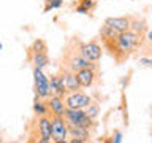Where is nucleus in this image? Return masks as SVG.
Here are the masks:
<instances>
[{
    "label": "nucleus",
    "mask_w": 152,
    "mask_h": 143,
    "mask_svg": "<svg viewBox=\"0 0 152 143\" xmlns=\"http://www.w3.org/2000/svg\"><path fill=\"white\" fill-rule=\"evenodd\" d=\"M141 38H142L141 35H138L133 30H125V32H121L114 38L103 40V45L109 51L111 57H114V60L121 64L132 54L133 49H136L141 45Z\"/></svg>",
    "instance_id": "obj_1"
},
{
    "label": "nucleus",
    "mask_w": 152,
    "mask_h": 143,
    "mask_svg": "<svg viewBox=\"0 0 152 143\" xmlns=\"http://www.w3.org/2000/svg\"><path fill=\"white\" fill-rule=\"evenodd\" d=\"M64 67L68 69L71 72H78L81 69H97V64L95 62H89L87 59H84L83 54L79 52V41H78V48L75 49L65 51V57H64Z\"/></svg>",
    "instance_id": "obj_2"
},
{
    "label": "nucleus",
    "mask_w": 152,
    "mask_h": 143,
    "mask_svg": "<svg viewBox=\"0 0 152 143\" xmlns=\"http://www.w3.org/2000/svg\"><path fill=\"white\" fill-rule=\"evenodd\" d=\"M33 83H35V94L40 99H46L52 95L51 92V86L48 76L43 73L41 69H33Z\"/></svg>",
    "instance_id": "obj_3"
},
{
    "label": "nucleus",
    "mask_w": 152,
    "mask_h": 143,
    "mask_svg": "<svg viewBox=\"0 0 152 143\" xmlns=\"http://www.w3.org/2000/svg\"><path fill=\"white\" fill-rule=\"evenodd\" d=\"M90 103H92V99H90L87 94L79 92V91L71 92L70 95H66V97H65V107L66 108L83 110V108H87Z\"/></svg>",
    "instance_id": "obj_4"
},
{
    "label": "nucleus",
    "mask_w": 152,
    "mask_h": 143,
    "mask_svg": "<svg viewBox=\"0 0 152 143\" xmlns=\"http://www.w3.org/2000/svg\"><path fill=\"white\" fill-rule=\"evenodd\" d=\"M79 52L89 62H98L102 59L103 51H102V46L97 41H89V43H79Z\"/></svg>",
    "instance_id": "obj_5"
},
{
    "label": "nucleus",
    "mask_w": 152,
    "mask_h": 143,
    "mask_svg": "<svg viewBox=\"0 0 152 143\" xmlns=\"http://www.w3.org/2000/svg\"><path fill=\"white\" fill-rule=\"evenodd\" d=\"M68 130H66V121L60 116H52L51 118V137L57 140H66Z\"/></svg>",
    "instance_id": "obj_6"
},
{
    "label": "nucleus",
    "mask_w": 152,
    "mask_h": 143,
    "mask_svg": "<svg viewBox=\"0 0 152 143\" xmlns=\"http://www.w3.org/2000/svg\"><path fill=\"white\" fill-rule=\"evenodd\" d=\"M104 24H106V26H109V27H113L114 30H117V32H125V30H130L132 16L106 18V19H104Z\"/></svg>",
    "instance_id": "obj_7"
},
{
    "label": "nucleus",
    "mask_w": 152,
    "mask_h": 143,
    "mask_svg": "<svg viewBox=\"0 0 152 143\" xmlns=\"http://www.w3.org/2000/svg\"><path fill=\"white\" fill-rule=\"evenodd\" d=\"M76 73V78H78L81 88H89L95 83V78H97V69H81Z\"/></svg>",
    "instance_id": "obj_8"
},
{
    "label": "nucleus",
    "mask_w": 152,
    "mask_h": 143,
    "mask_svg": "<svg viewBox=\"0 0 152 143\" xmlns=\"http://www.w3.org/2000/svg\"><path fill=\"white\" fill-rule=\"evenodd\" d=\"M48 108L51 110L52 116H60V118H64L65 110H66L65 102H64V97L56 95V94L49 95V100H48Z\"/></svg>",
    "instance_id": "obj_9"
},
{
    "label": "nucleus",
    "mask_w": 152,
    "mask_h": 143,
    "mask_svg": "<svg viewBox=\"0 0 152 143\" xmlns=\"http://www.w3.org/2000/svg\"><path fill=\"white\" fill-rule=\"evenodd\" d=\"M62 76H64V83H65V89L66 92H76V91L81 89V84L78 78H76V73L71 72L68 69H62Z\"/></svg>",
    "instance_id": "obj_10"
},
{
    "label": "nucleus",
    "mask_w": 152,
    "mask_h": 143,
    "mask_svg": "<svg viewBox=\"0 0 152 143\" xmlns=\"http://www.w3.org/2000/svg\"><path fill=\"white\" fill-rule=\"evenodd\" d=\"M86 111L83 110H75V108H66L65 110V114H64V119L68 124H76V126H81V122L86 119Z\"/></svg>",
    "instance_id": "obj_11"
},
{
    "label": "nucleus",
    "mask_w": 152,
    "mask_h": 143,
    "mask_svg": "<svg viewBox=\"0 0 152 143\" xmlns=\"http://www.w3.org/2000/svg\"><path fill=\"white\" fill-rule=\"evenodd\" d=\"M49 86H51V92H52V94L60 95V97H65L66 89H65V83H64V76H62V72H60L59 75H52V76H51Z\"/></svg>",
    "instance_id": "obj_12"
},
{
    "label": "nucleus",
    "mask_w": 152,
    "mask_h": 143,
    "mask_svg": "<svg viewBox=\"0 0 152 143\" xmlns=\"http://www.w3.org/2000/svg\"><path fill=\"white\" fill-rule=\"evenodd\" d=\"M66 130L73 138H78V140H87L89 138V130L81 126H76V124H68L66 122Z\"/></svg>",
    "instance_id": "obj_13"
},
{
    "label": "nucleus",
    "mask_w": 152,
    "mask_h": 143,
    "mask_svg": "<svg viewBox=\"0 0 152 143\" xmlns=\"http://www.w3.org/2000/svg\"><path fill=\"white\" fill-rule=\"evenodd\" d=\"M38 132L41 138H46V140L51 138V119L46 118L45 114L38 119Z\"/></svg>",
    "instance_id": "obj_14"
},
{
    "label": "nucleus",
    "mask_w": 152,
    "mask_h": 143,
    "mask_svg": "<svg viewBox=\"0 0 152 143\" xmlns=\"http://www.w3.org/2000/svg\"><path fill=\"white\" fill-rule=\"evenodd\" d=\"M28 59L32 60L33 69H43L49 64V57H48V52H37V54L30 56Z\"/></svg>",
    "instance_id": "obj_15"
},
{
    "label": "nucleus",
    "mask_w": 152,
    "mask_h": 143,
    "mask_svg": "<svg viewBox=\"0 0 152 143\" xmlns=\"http://www.w3.org/2000/svg\"><path fill=\"white\" fill-rule=\"evenodd\" d=\"M130 30H133L135 33L142 37V33L147 30V26H146V21L144 19H140V18H132V26H130Z\"/></svg>",
    "instance_id": "obj_16"
},
{
    "label": "nucleus",
    "mask_w": 152,
    "mask_h": 143,
    "mask_svg": "<svg viewBox=\"0 0 152 143\" xmlns=\"http://www.w3.org/2000/svg\"><path fill=\"white\" fill-rule=\"evenodd\" d=\"M48 51V46H46V43L41 40V38H38V40H35L30 45V48H28V57L33 56V54H37V52H46Z\"/></svg>",
    "instance_id": "obj_17"
},
{
    "label": "nucleus",
    "mask_w": 152,
    "mask_h": 143,
    "mask_svg": "<svg viewBox=\"0 0 152 143\" xmlns=\"http://www.w3.org/2000/svg\"><path fill=\"white\" fill-rule=\"evenodd\" d=\"M46 7H45V13H48L49 10H56V8H60L64 0H45Z\"/></svg>",
    "instance_id": "obj_18"
},
{
    "label": "nucleus",
    "mask_w": 152,
    "mask_h": 143,
    "mask_svg": "<svg viewBox=\"0 0 152 143\" xmlns=\"http://www.w3.org/2000/svg\"><path fill=\"white\" fill-rule=\"evenodd\" d=\"M86 114H87L90 119H95V118H97V114H98V107L95 103H90L87 107V110H86Z\"/></svg>",
    "instance_id": "obj_19"
},
{
    "label": "nucleus",
    "mask_w": 152,
    "mask_h": 143,
    "mask_svg": "<svg viewBox=\"0 0 152 143\" xmlns=\"http://www.w3.org/2000/svg\"><path fill=\"white\" fill-rule=\"evenodd\" d=\"M33 110H35L37 114H40V116H43V114H46V107L43 105L41 102H35V105H33Z\"/></svg>",
    "instance_id": "obj_20"
},
{
    "label": "nucleus",
    "mask_w": 152,
    "mask_h": 143,
    "mask_svg": "<svg viewBox=\"0 0 152 143\" xmlns=\"http://www.w3.org/2000/svg\"><path fill=\"white\" fill-rule=\"evenodd\" d=\"M79 7H84L86 10H94L95 8V0H79Z\"/></svg>",
    "instance_id": "obj_21"
},
{
    "label": "nucleus",
    "mask_w": 152,
    "mask_h": 143,
    "mask_svg": "<svg viewBox=\"0 0 152 143\" xmlns=\"http://www.w3.org/2000/svg\"><path fill=\"white\" fill-rule=\"evenodd\" d=\"M76 13H81V14H87V13H89V10H86L84 7H79V5H78V7H76Z\"/></svg>",
    "instance_id": "obj_22"
},
{
    "label": "nucleus",
    "mask_w": 152,
    "mask_h": 143,
    "mask_svg": "<svg viewBox=\"0 0 152 143\" xmlns=\"http://www.w3.org/2000/svg\"><path fill=\"white\" fill-rule=\"evenodd\" d=\"M142 65H147V67H152V59H141L140 60Z\"/></svg>",
    "instance_id": "obj_23"
},
{
    "label": "nucleus",
    "mask_w": 152,
    "mask_h": 143,
    "mask_svg": "<svg viewBox=\"0 0 152 143\" xmlns=\"http://www.w3.org/2000/svg\"><path fill=\"white\" fill-rule=\"evenodd\" d=\"M113 143H121V132H116V138H114Z\"/></svg>",
    "instance_id": "obj_24"
},
{
    "label": "nucleus",
    "mask_w": 152,
    "mask_h": 143,
    "mask_svg": "<svg viewBox=\"0 0 152 143\" xmlns=\"http://www.w3.org/2000/svg\"><path fill=\"white\" fill-rule=\"evenodd\" d=\"M70 143H84V142H83V140H78V138H71Z\"/></svg>",
    "instance_id": "obj_25"
},
{
    "label": "nucleus",
    "mask_w": 152,
    "mask_h": 143,
    "mask_svg": "<svg viewBox=\"0 0 152 143\" xmlns=\"http://www.w3.org/2000/svg\"><path fill=\"white\" fill-rule=\"evenodd\" d=\"M37 143H51L49 140H46V138H40V140H38Z\"/></svg>",
    "instance_id": "obj_26"
},
{
    "label": "nucleus",
    "mask_w": 152,
    "mask_h": 143,
    "mask_svg": "<svg viewBox=\"0 0 152 143\" xmlns=\"http://www.w3.org/2000/svg\"><path fill=\"white\" fill-rule=\"evenodd\" d=\"M146 52H147V54H149V56H152V45L149 46V48H147V49H146Z\"/></svg>",
    "instance_id": "obj_27"
},
{
    "label": "nucleus",
    "mask_w": 152,
    "mask_h": 143,
    "mask_svg": "<svg viewBox=\"0 0 152 143\" xmlns=\"http://www.w3.org/2000/svg\"><path fill=\"white\" fill-rule=\"evenodd\" d=\"M147 40H149V41H152V30H151L149 33H147Z\"/></svg>",
    "instance_id": "obj_28"
},
{
    "label": "nucleus",
    "mask_w": 152,
    "mask_h": 143,
    "mask_svg": "<svg viewBox=\"0 0 152 143\" xmlns=\"http://www.w3.org/2000/svg\"><path fill=\"white\" fill-rule=\"evenodd\" d=\"M54 143H66V140H57V142H54Z\"/></svg>",
    "instance_id": "obj_29"
},
{
    "label": "nucleus",
    "mask_w": 152,
    "mask_h": 143,
    "mask_svg": "<svg viewBox=\"0 0 152 143\" xmlns=\"http://www.w3.org/2000/svg\"><path fill=\"white\" fill-rule=\"evenodd\" d=\"M0 143H3V140H2V137H0Z\"/></svg>",
    "instance_id": "obj_30"
},
{
    "label": "nucleus",
    "mask_w": 152,
    "mask_h": 143,
    "mask_svg": "<svg viewBox=\"0 0 152 143\" xmlns=\"http://www.w3.org/2000/svg\"><path fill=\"white\" fill-rule=\"evenodd\" d=\"M2 48H3V46H2V43H0V49H2Z\"/></svg>",
    "instance_id": "obj_31"
}]
</instances>
